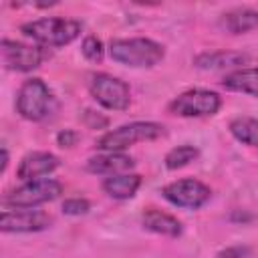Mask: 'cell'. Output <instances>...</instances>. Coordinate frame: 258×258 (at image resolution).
Returning a JSON list of instances; mask_svg holds the SVG:
<instances>
[{
    "label": "cell",
    "instance_id": "obj_1",
    "mask_svg": "<svg viewBox=\"0 0 258 258\" xmlns=\"http://www.w3.org/2000/svg\"><path fill=\"white\" fill-rule=\"evenodd\" d=\"M20 32L42 48H60L81 36L83 22L64 16H48L20 24Z\"/></svg>",
    "mask_w": 258,
    "mask_h": 258
},
{
    "label": "cell",
    "instance_id": "obj_2",
    "mask_svg": "<svg viewBox=\"0 0 258 258\" xmlns=\"http://www.w3.org/2000/svg\"><path fill=\"white\" fill-rule=\"evenodd\" d=\"M109 56L129 69H151L159 64L165 56L163 44L153 38L135 36V38H115L109 42Z\"/></svg>",
    "mask_w": 258,
    "mask_h": 258
},
{
    "label": "cell",
    "instance_id": "obj_3",
    "mask_svg": "<svg viewBox=\"0 0 258 258\" xmlns=\"http://www.w3.org/2000/svg\"><path fill=\"white\" fill-rule=\"evenodd\" d=\"M56 107L58 103L54 93L38 77L26 79L16 93V113L26 121H46L54 115Z\"/></svg>",
    "mask_w": 258,
    "mask_h": 258
},
{
    "label": "cell",
    "instance_id": "obj_4",
    "mask_svg": "<svg viewBox=\"0 0 258 258\" xmlns=\"http://www.w3.org/2000/svg\"><path fill=\"white\" fill-rule=\"evenodd\" d=\"M163 135H165V127L157 121H133L103 133L95 141V147L101 151H125L135 143L155 141Z\"/></svg>",
    "mask_w": 258,
    "mask_h": 258
},
{
    "label": "cell",
    "instance_id": "obj_5",
    "mask_svg": "<svg viewBox=\"0 0 258 258\" xmlns=\"http://www.w3.org/2000/svg\"><path fill=\"white\" fill-rule=\"evenodd\" d=\"M62 183L52 177H42L34 181H24L18 187L10 189L2 196V210H18V208H38L46 202L60 198Z\"/></svg>",
    "mask_w": 258,
    "mask_h": 258
},
{
    "label": "cell",
    "instance_id": "obj_6",
    "mask_svg": "<svg viewBox=\"0 0 258 258\" xmlns=\"http://www.w3.org/2000/svg\"><path fill=\"white\" fill-rule=\"evenodd\" d=\"M222 97L210 89H187L167 103V113L175 117H212L220 111Z\"/></svg>",
    "mask_w": 258,
    "mask_h": 258
},
{
    "label": "cell",
    "instance_id": "obj_7",
    "mask_svg": "<svg viewBox=\"0 0 258 258\" xmlns=\"http://www.w3.org/2000/svg\"><path fill=\"white\" fill-rule=\"evenodd\" d=\"M89 93L107 111H125L131 105L129 85L109 73H93L89 77Z\"/></svg>",
    "mask_w": 258,
    "mask_h": 258
},
{
    "label": "cell",
    "instance_id": "obj_8",
    "mask_svg": "<svg viewBox=\"0 0 258 258\" xmlns=\"http://www.w3.org/2000/svg\"><path fill=\"white\" fill-rule=\"evenodd\" d=\"M161 196L165 202H169L175 208L181 210H200L206 206L212 198L210 185L196 177H181L175 181H169L167 185L161 187Z\"/></svg>",
    "mask_w": 258,
    "mask_h": 258
},
{
    "label": "cell",
    "instance_id": "obj_9",
    "mask_svg": "<svg viewBox=\"0 0 258 258\" xmlns=\"http://www.w3.org/2000/svg\"><path fill=\"white\" fill-rule=\"evenodd\" d=\"M52 218L38 208H18V210H2L0 214V230L4 234H32L50 228Z\"/></svg>",
    "mask_w": 258,
    "mask_h": 258
},
{
    "label": "cell",
    "instance_id": "obj_10",
    "mask_svg": "<svg viewBox=\"0 0 258 258\" xmlns=\"http://www.w3.org/2000/svg\"><path fill=\"white\" fill-rule=\"evenodd\" d=\"M46 58V50L38 44H26L18 40L4 38L2 40V60L8 71L30 73L38 69Z\"/></svg>",
    "mask_w": 258,
    "mask_h": 258
},
{
    "label": "cell",
    "instance_id": "obj_11",
    "mask_svg": "<svg viewBox=\"0 0 258 258\" xmlns=\"http://www.w3.org/2000/svg\"><path fill=\"white\" fill-rule=\"evenodd\" d=\"M60 165V159L50 153V151H30L26 153L16 169V177L24 183V181H34V179H42L46 175H50L52 171H56Z\"/></svg>",
    "mask_w": 258,
    "mask_h": 258
},
{
    "label": "cell",
    "instance_id": "obj_12",
    "mask_svg": "<svg viewBox=\"0 0 258 258\" xmlns=\"http://www.w3.org/2000/svg\"><path fill=\"white\" fill-rule=\"evenodd\" d=\"M135 167V159L123 151H103L99 155H93L87 159L85 169L93 175H119L129 173Z\"/></svg>",
    "mask_w": 258,
    "mask_h": 258
},
{
    "label": "cell",
    "instance_id": "obj_13",
    "mask_svg": "<svg viewBox=\"0 0 258 258\" xmlns=\"http://www.w3.org/2000/svg\"><path fill=\"white\" fill-rule=\"evenodd\" d=\"M248 62V54L236 52V50H210L200 52L194 58V67L202 71H228V69H242L240 64Z\"/></svg>",
    "mask_w": 258,
    "mask_h": 258
},
{
    "label": "cell",
    "instance_id": "obj_14",
    "mask_svg": "<svg viewBox=\"0 0 258 258\" xmlns=\"http://www.w3.org/2000/svg\"><path fill=\"white\" fill-rule=\"evenodd\" d=\"M141 226L147 232H153V234L165 236V238H179L183 232V226L175 216L155 210V208H147L141 214Z\"/></svg>",
    "mask_w": 258,
    "mask_h": 258
},
{
    "label": "cell",
    "instance_id": "obj_15",
    "mask_svg": "<svg viewBox=\"0 0 258 258\" xmlns=\"http://www.w3.org/2000/svg\"><path fill=\"white\" fill-rule=\"evenodd\" d=\"M220 28L230 34H246L254 28H258V10L248 6H238L232 10H226L220 20Z\"/></svg>",
    "mask_w": 258,
    "mask_h": 258
},
{
    "label": "cell",
    "instance_id": "obj_16",
    "mask_svg": "<svg viewBox=\"0 0 258 258\" xmlns=\"http://www.w3.org/2000/svg\"><path fill=\"white\" fill-rule=\"evenodd\" d=\"M222 87L232 93H242L258 99V67H242L230 71L222 79Z\"/></svg>",
    "mask_w": 258,
    "mask_h": 258
},
{
    "label": "cell",
    "instance_id": "obj_17",
    "mask_svg": "<svg viewBox=\"0 0 258 258\" xmlns=\"http://www.w3.org/2000/svg\"><path fill=\"white\" fill-rule=\"evenodd\" d=\"M103 191L113 198V200H131L137 189L141 187V175L139 173H119V175H109L101 183Z\"/></svg>",
    "mask_w": 258,
    "mask_h": 258
},
{
    "label": "cell",
    "instance_id": "obj_18",
    "mask_svg": "<svg viewBox=\"0 0 258 258\" xmlns=\"http://www.w3.org/2000/svg\"><path fill=\"white\" fill-rule=\"evenodd\" d=\"M228 129L236 141H240L242 145L258 149V119L248 117V115H240V117H234L230 121Z\"/></svg>",
    "mask_w": 258,
    "mask_h": 258
},
{
    "label": "cell",
    "instance_id": "obj_19",
    "mask_svg": "<svg viewBox=\"0 0 258 258\" xmlns=\"http://www.w3.org/2000/svg\"><path fill=\"white\" fill-rule=\"evenodd\" d=\"M198 155H200L198 147H194L189 143H183V145H177V147L169 149L165 153V157H163V163H165L167 169L173 171V169H181V167L189 165L191 161L198 159Z\"/></svg>",
    "mask_w": 258,
    "mask_h": 258
},
{
    "label": "cell",
    "instance_id": "obj_20",
    "mask_svg": "<svg viewBox=\"0 0 258 258\" xmlns=\"http://www.w3.org/2000/svg\"><path fill=\"white\" fill-rule=\"evenodd\" d=\"M81 52L87 60L91 62H101L103 56H105V46H103V40L95 34H87L83 38V44H81Z\"/></svg>",
    "mask_w": 258,
    "mask_h": 258
},
{
    "label": "cell",
    "instance_id": "obj_21",
    "mask_svg": "<svg viewBox=\"0 0 258 258\" xmlns=\"http://www.w3.org/2000/svg\"><path fill=\"white\" fill-rule=\"evenodd\" d=\"M91 210V202L85 198H69L62 202V212L67 216H85Z\"/></svg>",
    "mask_w": 258,
    "mask_h": 258
},
{
    "label": "cell",
    "instance_id": "obj_22",
    "mask_svg": "<svg viewBox=\"0 0 258 258\" xmlns=\"http://www.w3.org/2000/svg\"><path fill=\"white\" fill-rule=\"evenodd\" d=\"M83 123L89 127V129H105L109 125V119L93 109H85L83 111Z\"/></svg>",
    "mask_w": 258,
    "mask_h": 258
},
{
    "label": "cell",
    "instance_id": "obj_23",
    "mask_svg": "<svg viewBox=\"0 0 258 258\" xmlns=\"http://www.w3.org/2000/svg\"><path fill=\"white\" fill-rule=\"evenodd\" d=\"M250 256H252V248L238 244V246H230V248L218 252L216 258H250Z\"/></svg>",
    "mask_w": 258,
    "mask_h": 258
},
{
    "label": "cell",
    "instance_id": "obj_24",
    "mask_svg": "<svg viewBox=\"0 0 258 258\" xmlns=\"http://www.w3.org/2000/svg\"><path fill=\"white\" fill-rule=\"evenodd\" d=\"M77 141H79V133L75 131V129H60L58 133H56V143L60 145V147H73V145H77Z\"/></svg>",
    "mask_w": 258,
    "mask_h": 258
},
{
    "label": "cell",
    "instance_id": "obj_25",
    "mask_svg": "<svg viewBox=\"0 0 258 258\" xmlns=\"http://www.w3.org/2000/svg\"><path fill=\"white\" fill-rule=\"evenodd\" d=\"M6 167H8V151H6V147H2V167H0V171L4 173Z\"/></svg>",
    "mask_w": 258,
    "mask_h": 258
}]
</instances>
